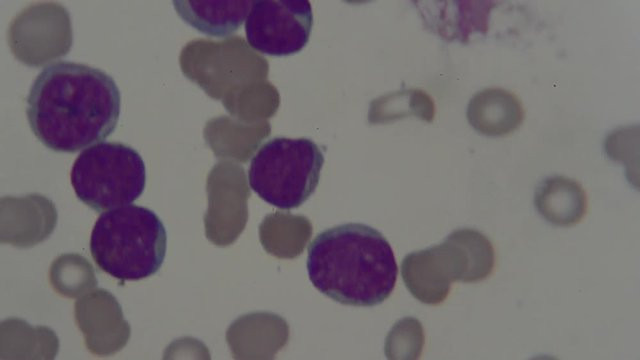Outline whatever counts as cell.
Returning a JSON list of instances; mask_svg holds the SVG:
<instances>
[{"label":"cell","mask_w":640,"mask_h":360,"mask_svg":"<svg viewBox=\"0 0 640 360\" xmlns=\"http://www.w3.org/2000/svg\"><path fill=\"white\" fill-rule=\"evenodd\" d=\"M120 108V90L112 76L82 63L56 61L33 81L25 111L44 146L74 153L110 136Z\"/></svg>","instance_id":"6da1fadb"},{"label":"cell","mask_w":640,"mask_h":360,"mask_svg":"<svg viewBox=\"0 0 640 360\" xmlns=\"http://www.w3.org/2000/svg\"><path fill=\"white\" fill-rule=\"evenodd\" d=\"M306 267L319 292L354 307L383 303L398 276L394 251L384 235L354 222L319 233L309 244Z\"/></svg>","instance_id":"7a4b0ae2"},{"label":"cell","mask_w":640,"mask_h":360,"mask_svg":"<svg viewBox=\"0 0 640 360\" xmlns=\"http://www.w3.org/2000/svg\"><path fill=\"white\" fill-rule=\"evenodd\" d=\"M89 247L102 271L122 282L138 281L161 268L167 233L154 211L126 205L100 214L92 228Z\"/></svg>","instance_id":"3957f363"},{"label":"cell","mask_w":640,"mask_h":360,"mask_svg":"<svg viewBox=\"0 0 640 360\" xmlns=\"http://www.w3.org/2000/svg\"><path fill=\"white\" fill-rule=\"evenodd\" d=\"M323 164L324 154L311 139L275 137L251 158L249 186L272 206L297 208L316 190Z\"/></svg>","instance_id":"277c9868"},{"label":"cell","mask_w":640,"mask_h":360,"mask_svg":"<svg viewBox=\"0 0 640 360\" xmlns=\"http://www.w3.org/2000/svg\"><path fill=\"white\" fill-rule=\"evenodd\" d=\"M70 182L77 198L97 212L133 203L146 185L141 155L120 142H100L75 159Z\"/></svg>","instance_id":"5b68a950"},{"label":"cell","mask_w":640,"mask_h":360,"mask_svg":"<svg viewBox=\"0 0 640 360\" xmlns=\"http://www.w3.org/2000/svg\"><path fill=\"white\" fill-rule=\"evenodd\" d=\"M312 27V7L307 0H256L245 21V34L254 50L280 57L300 52Z\"/></svg>","instance_id":"8992f818"},{"label":"cell","mask_w":640,"mask_h":360,"mask_svg":"<svg viewBox=\"0 0 640 360\" xmlns=\"http://www.w3.org/2000/svg\"><path fill=\"white\" fill-rule=\"evenodd\" d=\"M179 17L197 31L227 37L237 31L250 12L251 0H176Z\"/></svg>","instance_id":"52a82bcc"},{"label":"cell","mask_w":640,"mask_h":360,"mask_svg":"<svg viewBox=\"0 0 640 360\" xmlns=\"http://www.w3.org/2000/svg\"><path fill=\"white\" fill-rule=\"evenodd\" d=\"M534 204L539 214L556 226H573L586 215L588 200L585 189L574 179L551 176L537 187Z\"/></svg>","instance_id":"ba28073f"},{"label":"cell","mask_w":640,"mask_h":360,"mask_svg":"<svg viewBox=\"0 0 640 360\" xmlns=\"http://www.w3.org/2000/svg\"><path fill=\"white\" fill-rule=\"evenodd\" d=\"M524 117L525 110L520 98L503 89L484 93L474 104V123L489 134L511 133L521 125Z\"/></svg>","instance_id":"9c48e42d"},{"label":"cell","mask_w":640,"mask_h":360,"mask_svg":"<svg viewBox=\"0 0 640 360\" xmlns=\"http://www.w3.org/2000/svg\"><path fill=\"white\" fill-rule=\"evenodd\" d=\"M606 154L627 165V172H638L639 127H621L610 133L604 143Z\"/></svg>","instance_id":"30bf717a"}]
</instances>
